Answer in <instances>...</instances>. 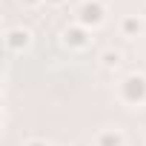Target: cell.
Masks as SVG:
<instances>
[{
	"label": "cell",
	"mask_w": 146,
	"mask_h": 146,
	"mask_svg": "<svg viewBox=\"0 0 146 146\" xmlns=\"http://www.w3.org/2000/svg\"><path fill=\"white\" fill-rule=\"evenodd\" d=\"M103 20V6L100 0H86V3L80 6V23H100Z\"/></svg>",
	"instance_id": "obj_1"
},
{
	"label": "cell",
	"mask_w": 146,
	"mask_h": 146,
	"mask_svg": "<svg viewBox=\"0 0 146 146\" xmlns=\"http://www.w3.org/2000/svg\"><path fill=\"white\" fill-rule=\"evenodd\" d=\"M9 49H20V46H29V32L26 29H15V32H9Z\"/></svg>",
	"instance_id": "obj_2"
},
{
	"label": "cell",
	"mask_w": 146,
	"mask_h": 146,
	"mask_svg": "<svg viewBox=\"0 0 146 146\" xmlns=\"http://www.w3.org/2000/svg\"><path fill=\"white\" fill-rule=\"evenodd\" d=\"M98 146H123V137L117 132H103L98 135Z\"/></svg>",
	"instance_id": "obj_3"
},
{
	"label": "cell",
	"mask_w": 146,
	"mask_h": 146,
	"mask_svg": "<svg viewBox=\"0 0 146 146\" xmlns=\"http://www.w3.org/2000/svg\"><path fill=\"white\" fill-rule=\"evenodd\" d=\"M72 40V46H86V37H83V32L80 29H72V32H66V43Z\"/></svg>",
	"instance_id": "obj_4"
},
{
	"label": "cell",
	"mask_w": 146,
	"mask_h": 146,
	"mask_svg": "<svg viewBox=\"0 0 146 146\" xmlns=\"http://www.w3.org/2000/svg\"><path fill=\"white\" fill-rule=\"evenodd\" d=\"M140 29H143L140 20H135V17H126V20H123V32H126V35H135V32H140Z\"/></svg>",
	"instance_id": "obj_5"
},
{
	"label": "cell",
	"mask_w": 146,
	"mask_h": 146,
	"mask_svg": "<svg viewBox=\"0 0 146 146\" xmlns=\"http://www.w3.org/2000/svg\"><path fill=\"white\" fill-rule=\"evenodd\" d=\"M29 146H46V143H43V140H32Z\"/></svg>",
	"instance_id": "obj_6"
},
{
	"label": "cell",
	"mask_w": 146,
	"mask_h": 146,
	"mask_svg": "<svg viewBox=\"0 0 146 146\" xmlns=\"http://www.w3.org/2000/svg\"><path fill=\"white\" fill-rule=\"evenodd\" d=\"M49 3H63V0H49Z\"/></svg>",
	"instance_id": "obj_7"
},
{
	"label": "cell",
	"mask_w": 146,
	"mask_h": 146,
	"mask_svg": "<svg viewBox=\"0 0 146 146\" xmlns=\"http://www.w3.org/2000/svg\"><path fill=\"white\" fill-rule=\"evenodd\" d=\"M29 3H35V0H29Z\"/></svg>",
	"instance_id": "obj_8"
}]
</instances>
